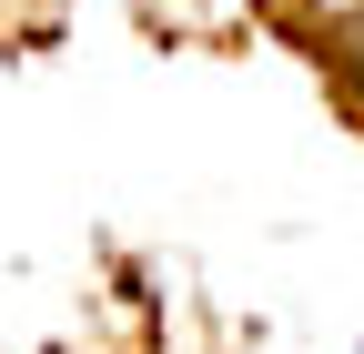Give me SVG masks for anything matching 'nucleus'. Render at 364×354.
<instances>
[]
</instances>
